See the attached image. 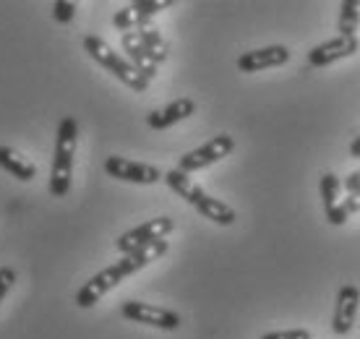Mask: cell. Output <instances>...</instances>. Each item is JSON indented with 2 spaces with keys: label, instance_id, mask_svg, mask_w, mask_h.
<instances>
[{
  "label": "cell",
  "instance_id": "7402d4cb",
  "mask_svg": "<svg viewBox=\"0 0 360 339\" xmlns=\"http://www.w3.org/2000/svg\"><path fill=\"white\" fill-rule=\"evenodd\" d=\"M342 188L347 193H360V170H355V172H350V175L345 178Z\"/></svg>",
  "mask_w": 360,
  "mask_h": 339
},
{
  "label": "cell",
  "instance_id": "5b68a950",
  "mask_svg": "<svg viewBox=\"0 0 360 339\" xmlns=\"http://www.w3.org/2000/svg\"><path fill=\"white\" fill-rule=\"evenodd\" d=\"M172 230H175V222H172L170 217H154L149 222L123 232L115 241V245H117V250L126 256V253H134V250L144 248V245H149V243H154V241H165V235H170Z\"/></svg>",
  "mask_w": 360,
  "mask_h": 339
},
{
  "label": "cell",
  "instance_id": "5bb4252c",
  "mask_svg": "<svg viewBox=\"0 0 360 339\" xmlns=\"http://www.w3.org/2000/svg\"><path fill=\"white\" fill-rule=\"evenodd\" d=\"M321 198H324V209H326V219L332 224H345L347 222V215H345V196H342V183L334 172H326L321 178Z\"/></svg>",
  "mask_w": 360,
  "mask_h": 339
},
{
  "label": "cell",
  "instance_id": "7c38bea8",
  "mask_svg": "<svg viewBox=\"0 0 360 339\" xmlns=\"http://www.w3.org/2000/svg\"><path fill=\"white\" fill-rule=\"evenodd\" d=\"M196 113V102L188 97H180L175 102H170L165 110H154L146 115V125L154 128V131H165V128H170V125L180 123V120H186Z\"/></svg>",
  "mask_w": 360,
  "mask_h": 339
},
{
  "label": "cell",
  "instance_id": "e0dca14e",
  "mask_svg": "<svg viewBox=\"0 0 360 339\" xmlns=\"http://www.w3.org/2000/svg\"><path fill=\"white\" fill-rule=\"evenodd\" d=\"M139 37H141V42H144L149 58H152V60L157 63V65L167 60V55H170V45L165 42V37L160 34V29L149 24V27L139 29Z\"/></svg>",
  "mask_w": 360,
  "mask_h": 339
},
{
  "label": "cell",
  "instance_id": "6da1fadb",
  "mask_svg": "<svg viewBox=\"0 0 360 339\" xmlns=\"http://www.w3.org/2000/svg\"><path fill=\"white\" fill-rule=\"evenodd\" d=\"M162 180L172 188V191H175V193H178L180 198H186V201H188V204L193 206L201 217H207V219H212L214 224H222V227H227V224L235 222V209H233V206H227L225 201L209 196L207 191L198 186L188 172L170 170V172H165V175H162Z\"/></svg>",
  "mask_w": 360,
  "mask_h": 339
},
{
  "label": "cell",
  "instance_id": "44dd1931",
  "mask_svg": "<svg viewBox=\"0 0 360 339\" xmlns=\"http://www.w3.org/2000/svg\"><path fill=\"white\" fill-rule=\"evenodd\" d=\"M262 339H314L308 329H282V331H269Z\"/></svg>",
  "mask_w": 360,
  "mask_h": 339
},
{
  "label": "cell",
  "instance_id": "52a82bcc",
  "mask_svg": "<svg viewBox=\"0 0 360 339\" xmlns=\"http://www.w3.org/2000/svg\"><path fill=\"white\" fill-rule=\"evenodd\" d=\"M126 277L128 274L123 271L120 264H112V267L102 269V271H97L89 282H84L82 290L76 293V305H79V308H91V305H97L110 290H115Z\"/></svg>",
  "mask_w": 360,
  "mask_h": 339
},
{
  "label": "cell",
  "instance_id": "30bf717a",
  "mask_svg": "<svg viewBox=\"0 0 360 339\" xmlns=\"http://www.w3.org/2000/svg\"><path fill=\"white\" fill-rule=\"evenodd\" d=\"M358 308H360V293L358 287L345 285L340 293H337V303H334V319H332V329L334 334H350L352 324L358 319Z\"/></svg>",
  "mask_w": 360,
  "mask_h": 339
},
{
  "label": "cell",
  "instance_id": "cb8c5ba5",
  "mask_svg": "<svg viewBox=\"0 0 360 339\" xmlns=\"http://www.w3.org/2000/svg\"><path fill=\"white\" fill-rule=\"evenodd\" d=\"M350 157H355V160H360V136L355 139V141L350 143Z\"/></svg>",
  "mask_w": 360,
  "mask_h": 339
},
{
  "label": "cell",
  "instance_id": "3957f363",
  "mask_svg": "<svg viewBox=\"0 0 360 339\" xmlns=\"http://www.w3.org/2000/svg\"><path fill=\"white\" fill-rule=\"evenodd\" d=\"M84 50L94 58V60L102 65V68H108L117 81H123L126 87H131L134 91H146L149 89V81L141 76V73L136 71L134 65L128 63V58H123L120 53H115L112 47L97 34H86L84 37Z\"/></svg>",
  "mask_w": 360,
  "mask_h": 339
},
{
  "label": "cell",
  "instance_id": "277c9868",
  "mask_svg": "<svg viewBox=\"0 0 360 339\" xmlns=\"http://www.w3.org/2000/svg\"><path fill=\"white\" fill-rule=\"evenodd\" d=\"M235 149V139L227 134H219L214 136L212 141H207L204 146H198V149H193V152L183 154L178 162V170L180 172H198V170L209 167V165H214V162L225 160V157H230Z\"/></svg>",
  "mask_w": 360,
  "mask_h": 339
},
{
  "label": "cell",
  "instance_id": "ac0fdd59",
  "mask_svg": "<svg viewBox=\"0 0 360 339\" xmlns=\"http://www.w3.org/2000/svg\"><path fill=\"white\" fill-rule=\"evenodd\" d=\"M360 27V0L340 3V37H355Z\"/></svg>",
  "mask_w": 360,
  "mask_h": 339
},
{
  "label": "cell",
  "instance_id": "ffe728a7",
  "mask_svg": "<svg viewBox=\"0 0 360 339\" xmlns=\"http://www.w3.org/2000/svg\"><path fill=\"white\" fill-rule=\"evenodd\" d=\"M16 285V271L11 267H3L0 269V303L6 300V295L11 293V287Z\"/></svg>",
  "mask_w": 360,
  "mask_h": 339
},
{
  "label": "cell",
  "instance_id": "ba28073f",
  "mask_svg": "<svg viewBox=\"0 0 360 339\" xmlns=\"http://www.w3.org/2000/svg\"><path fill=\"white\" fill-rule=\"evenodd\" d=\"M105 172L110 178L126 180V183H139V186H154L162 180V172L154 165L144 162H131L126 157H108L105 160Z\"/></svg>",
  "mask_w": 360,
  "mask_h": 339
},
{
  "label": "cell",
  "instance_id": "d6986e66",
  "mask_svg": "<svg viewBox=\"0 0 360 339\" xmlns=\"http://www.w3.org/2000/svg\"><path fill=\"white\" fill-rule=\"evenodd\" d=\"M73 13H76V3H73V0H55L53 3L55 21H60V24H71Z\"/></svg>",
  "mask_w": 360,
  "mask_h": 339
},
{
  "label": "cell",
  "instance_id": "603a6c76",
  "mask_svg": "<svg viewBox=\"0 0 360 339\" xmlns=\"http://www.w3.org/2000/svg\"><path fill=\"white\" fill-rule=\"evenodd\" d=\"M342 206H345V215L347 217L355 215V212H360V193H350V196H345Z\"/></svg>",
  "mask_w": 360,
  "mask_h": 339
},
{
  "label": "cell",
  "instance_id": "4fadbf2b",
  "mask_svg": "<svg viewBox=\"0 0 360 339\" xmlns=\"http://www.w3.org/2000/svg\"><path fill=\"white\" fill-rule=\"evenodd\" d=\"M120 45H123V53L128 55V63H131L146 81H152L154 76H157V63L149 58L139 32H126V34L120 37Z\"/></svg>",
  "mask_w": 360,
  "mask_h": 339
},
{
  "label": "cell",
  "instance_id": "8fae6325",
  "mask_svg": "<svg viewBox=\"0 0 360 339\" xmlns=\"http://www.w3.org/2000/svg\"><path fill=\"white\" fill-rule=\"evenodd\" d=\"M290 60V50L285 45H269L262 50H251L238 58V68L243 73H259L266 68H279Z\"/></svg>",
  "mask_w": 360,
  "mask_h": 339
},
{
  "label": "cell",
  "instance_id": "9a60e30c",
  "mask_svg": "<svg viewBox=\"0 0 360 339\" xmlns=\"http://www.w3.org/2000/svg\"><path fill=\"white\" fill-rule=\"evenodd\" d=\"M0 167L6 170V172H11L13 178L24 180V183L37 178L34 162L27 160L24 154L16 152V149H11V146H0Z\"/></svg>",
  "mask_w": 360,
  "mask_h": 339
},
{
  "label": "cell",
  "instance_id": "7a4b0ae2",
  "mask_svg": "<svg viewBox=\"0 0 360 339\" xmlns=\"http://www.w3.org/2000/svg\"><path fill=\"white\" fill-rule=\"evenodd\" d=\"M76 141H79V123H76V117L68 115L60 120L58 136H55L53 170H50V193H53L55 198L68 196V191H71Z\"/></svg>",
  "mask_w": 360,
  "mask_h": 339
},
{
  "label": "cell",
  "instance_id": "2e32d148",
  "mask_svg": "<svg viewBox=\"0 0 360 339\" xmlns=\"http://www.w3.org/2000/svg\"><path fill=\"white\" fill-rule=\"evenodd\" d=\"M149 21H152V16L141 8V0H139V3H131V6L117 11L115 16H112V27L126 34V32H134V29L149 27Z\"/></svg>",
  "mask_w": 360,
  "mask_h": 339
},
{
  "label": "cell",
  "instance_id": "8992f818",
  "mask_svg": "<svg viewBox=\"0 0 360 339\" xmlns=\"http://www.w3.org/2000/svg\"><path fill=\"white\" fill-rule=\"evenodd\" d=\"M120 313H123V319H128V321L154 326V329L175 331L180 326V316L175 311H167L162 305L141 303V300H126Z\"/></svg>",
  "mask_w": 360,
  "mask_h": 339
},
{
  "label": "cell",
  "instance_id": "9c48e42d",
  "mask_svg": "<svg viewBox=\"0 0 360 339\" xmlns=\"http://www.w3.org/2000/svg\"><path fill=\"white\" fill-rule=\"evenodd\" d=\"M360 50V42L358 37H334L329 42H321V45H316L311 53H308V63L314 65V68H324V65H332L337 60H345V58H350Z\"/></svg>",
  "mask_w": 360,
  "mask_h": 339
}]
</instances>
